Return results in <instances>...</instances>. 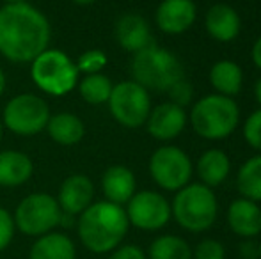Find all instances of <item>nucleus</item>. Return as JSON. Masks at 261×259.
<instances>
[{"label":"nucleus","mask_w":261,"mask_h":259,"mask_svg":"<svg viewBox=\"0 0 261 259\" xmlns=\"http://www.w3.org/2000/svg\"><path fill=\"white\" fill-rule=\"evenodd\" d=\"M130 71L134 82L142 85L146 91H156V93L169 91L176 82L185 78V71L178 57L156 45L135 53Z\"/></svg>","instance_id":"nucleus-3"},{"label":"nucleus","mask_w":261,"mask_h":259,"mask_svg":"<svg viewBox=\"0 0 261 259\" xmlns=\"http://www.w3.org/2000/svg\"><path fill=\"white\" fill-rule=\"evenodd\" d=\"M148 131L156 140H172L176 138L187 126V114L183 107L174 105L172 101L162 103L149 112L146 121Z\"/></svg>","instance_id":"nucleus-14"},{"label":"nucleus","mask_w":261,"mask_h":259,"mask_svg":"<svg viewBox=\"0 0 261 259\" xmlns=\"http://www.w3.org/2000/svg\"><path fill=\"white\" fill-rule=\"evenodd\" d=\"M148 259H192V249L179 236L164 235L153 240L148 250Z\"/></svg>","instance_id":"nucleus-25"},{"label":"nucleus","mask_w":261,"mask_h":259,"mask_svg":"<svg viewBox=\"0 0 261 259\" xmlns=\"http://www.w3.org/2000/svg\"><path fill=\"white\" fill-rule=\"evenodd\" d=\"M231 170V162L222 149H208L197 160V176L201 183L213 188L226 181Z\"/></svg>","instance_id":"nucleus-21"},{"label":"nucleus","mask_w":261,"mask_h":259,"mask_svg":"<svg viewBox=\"0 0 261 259\" xmlns=\"http://www.w3.org/2000/svg\"><path fill=\"white\" fill-rule=\"evenodd\" d=\"M240 121V108L233 98L208 94L196 101L190 112V123L199 137L208 140L229 137Z\"/></svg>","instance_id":"nucleus-5"},{"label":"nucleus","mask_w":261,"mask_h":259,"mask_svg":"<svg viewBox=\"0 0 261 259\" xmlns=\"http://www.w3.org/2000/svg\"><path fill=\"white\" fill-rule=\"evenodd\" d=\"M197 7L192 0H164L156 7L155 20L165 34H183L194 25Z\"/></svg>","instance_id":"nucleus-12"},{"label":"nucleus","mask_w":261,"mask_h":259,"mask_svg":"<svg viewBox=\"0 0 261 259\" xmlns=\"http://www.w3.org/2000/svg\"><path fill=\"white\" fill-rule=\"evenodd\" d=\"M76 247L64 233H46L31 247L29 259H75Z\"/></svg>","instance_id":"nucleus-20"},{"label":"nucleus","mask_w":261,"mask_h":259,"mask_svg":"<svg viewBox=\"0 0 261 259\" xmlns=\"http://www.w3.org/2000/svg\"><path fill=\"white\" fill-rule=\"evenodd\" d=\"M167 93H169V96H171L172 103L179 105V107H185V105L190 103V98H192V85H190L187 78H181L179 82H176Z\"/></svg>","instance_id":"nucleus-31"},{"label":"nucleus","mask_w":261,"mask_h":259,"mask_svg":"<svg viewBox=\"0 0 261 259\" xmlns=\"http://www.w3.org/2000/svg\"><path fill=\"white\" fill-rule=\"evenodd\" d=\"M126 217L132 225L142 231H158L171 220V204L162 194L153 190L135 192L128 200Z\"/></svg>","instance_id":"nucleus-11"},{"label":"nucleus","mask_w":261,"mask_h":259,"mask_svg":"<svg viewBox=\"0 0 261 259\" xmlns=\"http://www.w3.org/2000/svg\"><path fill=\"white\" fill-rule=\"evenodd\" d=\"M73 4H79V6H89V4H94L96 0H71Z\"/></svg>","instance_id":"nucleus-37"},{"label":"nucleus","mask_w":261,"mask_h":259,"mask_svg":"<svg viewBox=\"0 0 261 259\" xmlns=\"http://www.w3.org/2000/svg\"><path fill=\"white\" fill-rule=\"evenodd\" d=\"M149 174L160 188L178 192L192 178V162L183 149L162 146L149 158Z\"/></svg>","instance_id":"nucleus-10"},{"label":"nucleus","mask_w":261,"mask_h":259,"mask_svg":"<svg viewBox=\"0 0 261 259\" xmlns=\"http://www.w3.org/2000/svg\"><path fill=\"white\" fill-rule=\"evenodd\" d=\"M206 31L217 41H233L240 34V16L227 4H215L206 13Z\"/></svg>","instance_id":"nucleus-19"},{"label":"nucleus","mask_w":261,"mask_h":259,"mask_svg":"<svg viewBox=\"0 0 261 259\" xmlns=\"http://www.w3.org/2000/svg\"><path fill=\"white\" fill-rule=\"evenodd\" d=\"M217 197L203 183H189L178 190L171 204V213L183 229L190 233L208 231L217 220Z\"/></svg>","instance_id":"nucleus-4"},{"label":"nucleus","mask_w":261,"mask_h":259,"mask_svg":"<svg viewBox=\"0 0 261 259\" xmlns=\"http://www.w3.org/2000/svg\"><path fill=\"white\" fill-rule=\"evenodd\" d=\"M50 138L61 146H75L86 135V126L82 119L69 112H59L55 116H50L48 125H46Z\"/></svg>","instance_id":"nucleus-22"},{"label":"nucleus","mask_w":261,"mask_h":259,"mask_svg":"<svg viewBox=\"0 0 261 259\" xmlns=\"http://www.w3.org/2000/svg\"><path fill=\"white\" fill-rule=\"evenodd\" d=\"M4 91H6V75H4V71L0 69V96L4 94Z\"/></svg>","instance_id":"nucleus-36"},{"label":"nucleus","mask_w":261,"mask_h":259,"mask_svg":"<svg viewBox=\"0 0 261 259\" xmlns=\"http://www.w3.org/2000/svg\"><path fill=\"white\" fill-rule=\"evenodd\" d=\"M6 4H20V2H27V0H2Z\"/></svg>","instance_id":"nucleus-38"},{"label":"nucleus","mask_w":261,"mask_h":259,"mask_svg":"<svg viewBox=\"0 0 261 259\" xmlns=\"http://www.w3.org/2000/svg\"><path fill=\"white\" fill-rule=\"evenodd\" d=\"M94 199V185L84 174H73L68 176L62 181L61 188H59L57 203L61 206L62 213L75 217L80 215L84 210L93 204Z\"/></svg>","instance_id":"nucleus-13"},{"label":"nucleus","mask_w":261,"mask_h":259,"mask_svg":"<svg viewBox=\"0 0 261 259\" xmlns=\"http://www.w3.org/2000/svg\"><path fill=\"white\" fill-rule=\"evenodd\" d=\"M227 224L234 235L254 238L261 233V208L249 199H234L227 208Z\"/></svg>","instance_id":"nucleus-16"},{"label":"nucleus","mask_w":261,"mask_h":259,"mask_svg":"<svg viewBox=\"0 0 261 259\" xmlns=\"http://www.w3.org/2000/svg\"><path fill=\"white\" fill-rule=\"evenodd\" d=\"M254 96H256V101L261 105V78L256 82V85H254Z\"/></svg>","instance_id":"nucleus-35"},{"label":"nucleus","mask_w":261,"mask_h":259,"mask_svg":"<svg viewBox=\"0 0 261 259\" xmlns=\"http://www.w3.org/2000/svg\"><path fill=\"white\" fill-rule=\"evenodd\" d=\"M135 176L128 167L112 165L101 176V190L107 199L114 204H126L135 194Z\"/></svg>","instance_id":"nucleus-17"},{"label":"nucleus","mask_w":261,"mask_h":259,"mask_svg":"<svg viewBox=\"0 0 261 259\" xmlns=\"http://www.w3.org/2000/svg\"><path fill=\"white\" fill-rule=\"evenodd\" d=\"M244 138L251 148L261 151V108L247 118L244 125Z\"/></svg>","instance_id":"nucleus-28"},{"label":"nucleus","mask_w":261,"mask_h":259,"mask_svg":"<svg viewBox=\"0 0 261 259\" xmlns=\"http://www.w3.org/2000/svg\"><path fill=\"white\" fill-rule=\"evenodd\" d=\"M32 82L50 96H64L79 83L76 64L61 50L46 48L32 61Z\"/></svg>","instance_id":"nucleus-6"},{"label":"nucleus","mask_w":261,"mask_h":259,"mask_svg":"<svg viewBox=\"0 0 261 259\" xmlns=\"http://www.w3.org/2000/svg\"><path fill=\"white\" fill-rule=\"evenodd\" d=\"M240 254L244 259H258L259 256V243L247 240L240 245Z\"/></svg>","instance_id":"nucleus-33"},{"label":"nucleus","mask_w":261,"mask_h":259,"mask_svg":"<svg viewBox=\"0 0 261 259\" xmlns=\"http://www.w3.org/2000/svg\"><path fill=\"white\" fill-rule=\"evenodd\" d=\"M252 61H254L256 68L261 69V36L256 39L254 46H252Z\"/></svg>","instance_id":"nucleus-34"},{"label":"nucleus","mask_w":261,"mask_h":259,"mask_svg":"<svg viewBox=\"0 0 261 259\" xmlns=\"http://www.w3.org/2000/svg\"><path fill=\"white\" fill-rule=\"evenodd\" d=\"M14 225L25 236H39L52 233L62 222V210L50 194L36 192L20 200L13 215Z\"/></svg>","instance_id":"nucleus-7"},{"label":"nucleus","mask_w":261,"mask_h":259,"mask_svg":"<svg viewBox=\"0 0 261 259\" xmlns=\"http://www.w3.org/2000/svg\"><path fill=\"white\" fill-rule=\"evenodd\" d=\"M130 227L126 211L110 200L93 203L79 215V238L93 254H107L121 245Z\"/></svg>","instance_id":"nucleus-2"},{"label":"nucleus","mask_w":261,"mask_h":259,"mask_svg":"<svg viewBox=\"0 0 261 259\" xmlns=\"http://www.w3.org/2000/svg\"><path fill=\"white\" fill-rule=\"evenodd\" d=\"M114 89L112 80L103 73H93L86 75L79 83V93L84 101L89 105H101L107 103L110 98V93Z\"/></svg>","instance_id":"nucleus-26"},{"label":"nucleus","mask_w":261,"mask_h":259,"mask_svg":"<svg viewBox=\"0 0 261 259\" xmlns=\"http://www.w3.org/2000/svg\"><path fill=\"white\" fill-rule=\"evenodd\" d=\"M107 103L112 118L124 128H139L146 125L151 112L149 93L134 80L116 83Z\"/></svg>","instance_id":"nucleus-8"},{"label":"nucleus","mask_w":261,"mask_h":259,"mask_svg":"<svg viewBox=\"0 0 261 259\" xmlns=\"http://www.w3.org/2000/svg\"><path fill=\"white\" fill-rule=\"evenodd\" d=\"M76 69L87 75H93V73H101V69L107 66V55L101 50H87L76 61Z\"/></svg>","instance_id":"nucleus-27"},{"label":"nucleus","mask_w":261,"mask_h":259,"mask_svg":"<svg viewBox=\"0 0 261 259\" xmlns=\"http://www.w3.org/2000/svg\"><path fill=\"white\" fill-rule=\"evenodd\" d=\"M210 82L217 91V94L231 98L237 96L242 91L244 73H242L240 66L233 61H219L210 69Z\"/></svg>","instance_id":"nucleus-23"},{"label":"nucleus","mask_w":261,"mask_h":259,"mask_svg":"<svg viewBox=\"0 0 261 259\" xmlns=\"http://www.w3.org/2000/svg\"><path fill=\"white\" fill-rule=\"evenodd\" d=\"M114 36L121 48L132 53H137L153 45L149 25L141 14H123L116 21Z\"/></svg>","instance_id":"nucleus-15"},{"label":"nucleus","mask_w":261,"mask_h":259,"mask_svg":"<svg viewBox=\"0 0 261 259\" xmlns=\"http://www.w3.org/2000/svg\"><path fill=\"white\" fill-rule=\"evenodd\" d=\"M237 188L244 199L261 200V155L249 158L240 167L237 176Z\"/></svg>","instance_id":"nucleus-24"},{"label":"nucleus","mask_w":261,"mask_h":259,"mask_svg":"<svg viewBox=\"0 0 261 259\" xmlns=\"http://www.w3.org/2000/svg\"><path fill=\"white\" fill-rule=\"evenodd\" d=\"M110 259H148L146 252L137 245H119L112 250Z\"/></svg>","instance_id":"nucleus-32"},{"label":"nucleus","mask_w":261,"mask_h":259,"mask_svg":"<svg viewBox=\"0 0 261 259\" xmlns=\"http://www.w3.org/2000/svg\"><path fill=\"white\" fill-rule=\"evenodd\" d=\"M14 231H16V225H14L13 215L4 208H0V252L6 250L9 243L13 242Z\"/></svg>","instance_id":"nucleus-30"},{"label":"nucleus","mask_w":261,"mask_h":259,"mask_svg":"<svg viewBox=\"0 0 261 259\" xmlns=\"http://www.w3.org/2000/svg\"><path fill=\"white\" fill-rule=\"evenodd\" d=\"M0 137H2V121H0Z\"/></svg>","instance_id":"nucleus-39"},{"label":"nucleus","mask_w":261,"mask_h":259,"mask_svg":"<svg viewBox=\"0 0 261 259\" xmlns=\"http://www.w3.org/2000/svg\"><path fill=\"white\" fill-rule=\"evenodd\" d=\"M50 108L43 98L31 93L18 94L4 108V126L21 137L38 135L48 125Z\"/></svg>","instance_id":"nucleus-9"},{"label":"nucleus","mask_w":261,"mask_h":259,"mask_svg":"<svg viewBox=\"0 0 261 259\" xmlns=\"http://www.w3.org/2000/svg\"><path fill=\"white\" fill-rule=\"evenodd\" d=\"M52 28L46 16L27 2L0 7V53L16 64L32 63L48 48Z\"/></svg>","instance_id":"nucleus-1"},{"label":"nucleus","mask_w":261,"mask_h":259,"mask_svg":"<svg viewBox=\"0 0 261 259\" xmlns=\"http://www.w3.org/2000/svg\"><path fill=\"white\" fill-rule=\"evenodd\" d=\"M258 259H261V243H259V256H258Z\"/></svg>","instance_id":"nucleus-40"},{"label":"nucleus","mask_w":261,"mask_h":259,"mask_svg":"<svg viewBox=\"0 0 261 259\" xmlns=\"http://www.w3.org/2000/svg\"><path fill=\"white\" fill-rule=\"evenodd\" d=\"M34 172V163L25 153L7 149L0 151V187H20Z\"/></svg>","instance_id":"nucleus-18"},{"label":"nucleus","mask_w":261,"mask_h":259,"mask_svg":"<svg viewBox=\"0 0 261 259\" xmlns=\"http://www.w3.org/2000/svg\"><path fill=\"white\" fill-rule=\"evenodd\" d=\"M196 259H224L226 257V250L224 245L217 240H203L199 245L196 247V252H194Z\"/></svg>","instance_id":"nucleus-29"}]
</instances>
